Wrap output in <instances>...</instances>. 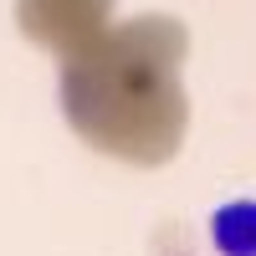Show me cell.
<instances>
[{"instance_id": "1", "label": "cell", "mask_w": 256, "mask_h": 256, "mask_svg": "<svg viewBox=\"0 0 256 256\" xmlns=\"http://www.w3.org/2000/svg\"><path fill=\"white\" fill-rule=\"evenodd\" d=\"M210 246L220 256H256V200H226L210 216Z\"/></svg>"}]
</instances>
